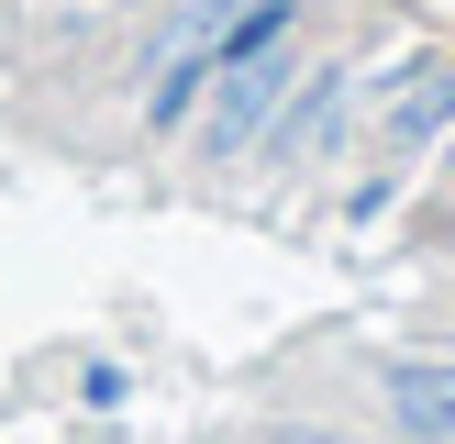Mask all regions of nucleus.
Returning a JSON list of instances; mask_svg holds the SVG:
<instances>
[{"label":"nucleus","mask_w":455,"mask_h":444,"mask_svg":"<svg viewBox=\"0 0 455 444\" xmlns=\"http://www.w3.org/2000/svg\"><path fill=\"white\" fill-rule=\"evenodd\" d=\"M389 400H400V422H411V433H455V367H400Z\"/></svg>","instance_id":"f257e3e1"},{"label":"nucleus","mask_w":455,"mask_h":444,"mask_svg":"<svg viewBox=\"0 0 455 444\" xmlns=\"http://www.w3.org/2000/svg\"><path fill=\"white\" fill-rule=\"evenodd\" d=\"M434 123H455V78H434L422 100H400V123H389V145H422Z\"/></svg>","instance_id":"f03ea898"}]
</instances>
